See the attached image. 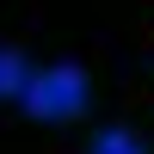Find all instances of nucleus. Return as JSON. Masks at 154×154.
<instances>
[{
	"label": "nucleus",
	"instance_id": "obj_3",
	"mask_svg": "<svg viewBox=\"0 0 154 154\" xmlns=\"http://www.w3.org/2000/svg\"><path fill=\"white\" fill-rule=\"evenodd\" d=\"M93 154H148L136 136H123V130H99L93 136Z\"/></svg>",
	"mask_w": 154,
	"mask_h": 154
},
{
	"label": "nucleus",
	"instance_id": "obj_2",
	"mask_svg": "<svg viewBox=\"0 0 154 154\" xmlns=\"http://www.w3.org/2000/svg\"><path fill=\"white\" fill-rule=\"evenodd\" d=\"M25 86H31V68H25L19 49H0V99H19Z\"/></svg>",
	"mask_w": 154,
	"mask_h": 154
},
{
	"label": "nucleus",
	"instance_id": "obj_1",
	"mask_svg": "<svg viewBox=\"0 0 154 154\" xmlns=\"http://www.w3.org/2000/svg\"><path fill=\"white\" fill-rule=\"evenodd\" d=\"M19 99L37 117H74V111H86V74L74 68V62H56V68L31 74V86H25Z\"/></svg>",
	"mask_w": 154,
	"mask_h": 154
}]
</instances>
